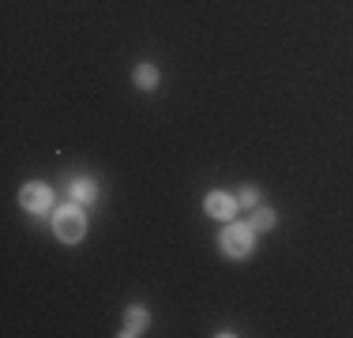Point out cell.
Instances as JSON below:
<instances>
[{"label": "cell", "mask_w": 353, "mask_h": 338, "mask_svg": "<svg viewBox=\"0 0 353 338\" xmlns=\"http://www.w3.org/2000/svg\"><path fill=\"white\" fill-rule=\"evenodd\" d=\"M53 233L61 237L64 244H79L87 237V215H83L79 203H68L53 215Z\"/></svg>", "instance_id": "obj_1"}, {"label": "cell", "mask_w": 353, "mask_h": 338, "mask_svg": "<svg viewBox=\"0 0 353 338\" xmlns=\"http://www.w3.org/2000/svg\"><path fill=\"white\" fill-rule=\"evenodd\" d=\"M252 244H256V230H252L248 222H230L222 230V252H225V256L241 259V256H248V252H252Z\"/></svg>", "instance_id": "obj_2"}, {"label": "cell", "mask_w": 353, "mask_h": 338, "mask_svg": "<svg viewBox=\"0 0 353 338\" xmlns=\"http://www.w3.org/2000/svg\"><path fill=\"white\" fill-rule=\"evenodd\" d=\"M19 207L30 210V215H46V210L53 207V192H49L46 184H27V188L19 192Z\"/></svg>", "instance_id": "obj_3"}, {"label": "cell", "mask_w": 353, "mask_h": 338, "mask_svg": "<svg viewBox=\"0 0 353 338\" xmlns=\"http://www.w3.org/2000/svg\"><path fill=\"white\" fill-rule=\"evenodd\" d=\"M237 207H241V203L233 199V196H225V192H211V196H207V215H211V218H222V222H233Z\"/></svg>", "instance_id": "obj_4"}, {"label": "cell", "mask_w": 353, "mask_h": 338, "mask_svg": "<svg viewBox=\"0 0 353 338\" xmlns=\"http://www.w3.org/2000/svg\"><path fill=\"white\" fill-rule=\"evenodd\" d=\"M150 327V316H147V308H139V304H132L128 312H124V331L121 335H143Z\"/></svg>", "instance_id": "obj_5"}, {"label": "cell", "mask_w": 353, "mask_h": 338, "mask_svg": "<svg viewBox=\"0 0 353 338\" xmlns=\"http://www.w3.org/2000/svg\"><path fill=\"white\" fill-rule=\"evenodd\" d=\"M68 192H72V199H75V203H83V207L98 199V184L90 181V177H79V181H72V184H68Z\"/></svg>", "instance_id": "obj_6"}, {"label": "cell", "mask_w": 353, "mask_h": 338, "mask_svg": "<svg viewBox=\"0 0 353 338\" xmlns=\"http://www.w3.org/2000/svg\"><path fill=\"white\" fill-rule=\"evenodd\" d=\"M132 79H136V87H139V90H154V87H158V68L143 61V64L136 68V75H132Z\"/></svg>", "instance_id": "obj_7"}, {"label": "cell", "mask_w": 353, "mask_h": 338, "mask_svg": "<svg viewBox=\"0 0 353 338\" xmlns=\"http://www.w3.org/2000/svg\"><path fill=\"white\" fill-rule=\"evenodd\" d=\"M248 226H252L256 233H259V230L267 233V230L274 226V210H271V207H263V203H259V207H252V222H248Z\"/></svg>", "instance_id": "obj_8"}, {"label": "cell", "mask_w": 353, "mask_h": 338, "mask_svg": "<svg viewBox=\"0 0 353 338\" xmlns=\"http://www.w3.org/2000/svg\"><path fill=\"white\" fill-rule=\"evenodd\" d=\"M237 203H241V207H259V192L256 188H241Z\"/></svg>", "instance_id": "obj_9"}]
</instances>
